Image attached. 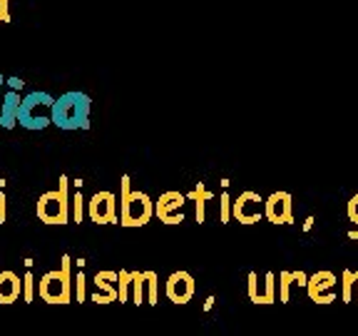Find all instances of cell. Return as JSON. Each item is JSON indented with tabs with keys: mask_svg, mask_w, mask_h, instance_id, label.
<instances>
[{
	"mask_svg": "<svg viewBox=\"0 0 358 336\" xmlns=\"http://www.w3.org/2000/svg\"><path fill=\"white\" fill-rule=\"evenodd\" d=\"M348 239H358V227H356V230L348 232Z\"/></svg>",
	"mask_w": 358,
	"mask_h": 336,
	"instance_id": "34",
	"label": "cell"
},
{
	"mask_svg": "<svg viewBox=\"0 0 358 336\" xmlns=\"http://www.w3.org/2000/svg\"><path fill=\"white\" fill-rule=\"evenodd\" d=\"M212 192L204 187V182H199V185L194 187V190L187 195V200H192V202H196V222H204V204H207V200H212Z\"/></svg>",
	"mask_w": 358,
	"mask_h": 336,
	"instance_id": "15",
	"label": "cell"
},
{
	"mask_svg": "<svg viewBox=\"0 0 358 336\" xmlns=\"http://www.w3.org/2000/svg\"><path fill=\"white\" fill-rule=\"evenodd\" d=\"M22 294V281L15 272L3 269L0 272V304H15Z\"/></svg>",
	"mask_w": 358,
	"mask_h": 336,
	"instance_id": "14",
	"label": "cell"
},
{
	"mask_svg": "<svg viewBox=\"0 0 358 336\" xmlns=\"http://www.w3.org/2000/svg\"><path fill=\"white\" fill-rule=\"evenodd\" d=\"M264 197L254 190L241 192L236 200H231V217L241 224H257L264 217Z\"/></svg>",
	"mask_w": 358,
	"mask_h": 336,
	"instance_id": "6",
	"label": "cell"
},
{
	"mask_svg": "<svg viewBox=\"0 0 358 336\" xmlns=\"http://www.w3.org/2000/svg\"><path fill=\"white\" fill-rule=\"evenodd\" d=\"M28 272L22 276V302L30 304L35 299V276H33V259H28Z\"/></svg>",
	"mask_w": 358,
	"mask_h": 336,
	"instance_id": "21",
	"label": "cell"
},
{
	"mask_svg": "<svg viewBox=\"0 0 358 336\" xmlns=\"http://www.w3.org/2000/svg\"><path fill=\"white\" fill-rule=\"evenodd\" d=\"M117 281H120V272H110V269H105V272H97L95 279H92V294H90V299L95 304H112L117 302L120 297V289H117Z\"/></svg>",
	"mask_w": 358,
	"mask_h": 336,
	"instance_id": "12",
	"label": "cell"
},
{
	"mask_svg": "<svg viewBox=\"0 0 358 336\" xmlns=\"http://www.w3.org/2000/svg\"><path fill=\"white\" fill-rule=\"evenodd\" d=\"M276 302V274L266 272L264 274V286L259 289V297L254 304H274Z\"/></svg>",
	"mask_w": 358,
	"mask_h": 336,
	"instance_id": "16",
	"label": "cell"
},
{
	"mask_svg": "<svg viewBox=\"0 0 358 336\" xmlns=\"http://www.w3.org/2000/svg\"><path fill=\"white\" fill-rule=\"evenodd\" d=\"M294 284H296V281H294V272H279V302L281 304L289 302V291Z\"/></svg>",
	"mask_w": 358,
	"mask_h": 336,
	"instance_id": "22",
	"label": "cell"
},
{
	"mask_svg": "<svg viewBox=\"0 0 358 336\" xmlns=\"http://www.w3.org/2000/svg\"><path fill=\"white\" fill-rule=\"evenodd\" d=\"M52 105H55V97L50 92H45V90L28 92L20 100V110H17L20 127L38 132V130H45L48 125H52Z\"/></svg>",
	"mask_w": 358,
	"mask_h": 336,
	"instance_id": "5",
	"label": "cell"
},
{
	"mask_svg": "<svg viewBox=\"0 0 358 336\" xmlns=\"http://www.w3.org/2000/svg\"><path fill=\"white\" fill-rule=\"evenodd\" d=\"M264 217L271 224H291L294 222V197L289 192H271L264 202Z\"/></svg>",
	"mask_w": 358,
	"mask_h": 336,
	"instance_id": "9",
	"label": "cell"
},
{
	"mask_svg": "<svg viewBox=\"0 0 358 336\" xmlns=\"http://www.w3.org/2000/svg\"><path fill=\"white\" fill-rule=\"evenodd\" d=\"M249 284H246V289H249V299H252V304L257 302V297H259V274L257 272H249Z\"/></svg>",
	"mask_w": 358,
	"mask_h": 336,
	"instance_id": "26",
	"label": "cell"
},
{
	"mask_svg": "<svg viewBox=\"0 0 358 336\" xmlns=\"http://www.w3.org/2000/svg\"><path fill=\"white\" fill-rule=\"evenodd\" d=\"M6 192H3V187H0V224L6 222Z\"/></svg>",
	"mask_w": 358,
	"mask_h": 336,
	"instance_id": "30",
	"label": "cell"
},
{
	"mask_svg": "<svg viewBox=\"0 0 358 336\" xmlns=\"http://www.w3.org/2000/svg\"><path fill=\"white\" fill-rule=\"evenodd\" d=\"M219 219H222L224 224L231 219V197H229V192H227V187H224L222 197H219Z\"/></svg>",
	"mask_w": 358,
	"mask_h": 336,
	"instance_id": "23",
	"label": "cell"
},
{
	"mask_svg": "<svg viewBox=\"0 0 358 336\" xmlns=\"http://www.w3.org/2000/svg\"><path fill=\"white\" fill-rule=\"evenodd\" d=\"M117 289H120V297H117L120 304L132 302V272H127V269H120V284H117Z\"/></svg>",
	"mask_w": 358,
	"mask_h": 336,
	"instance_id": "19",
	"label": "cell"
},
{
	"mask_svg": "<svg viewBox=\"0 0 358 336\" xmlns=\"http://www.w3.org/2000/svg\"><path fill=\"white\" fill-rule=\"evenodd\" d=\"M147 289H145V272H132V304H145Z\"/></svg>",
	"mask_w": 358,
	"mask_h": 336,
	"instance_id": "18",
	"label": "cell"
},
{
	"mask_svg": "<svg viewBox=\"0 0 358 336\" xmlns=\"http://www.w3.org/2000/svg\"><path fill=\"white\" fill-rule=\"evenodd\" d=\"M0 22H10V0H0Z\"/></svg>",
	"mask_w": 358,
	"mask_h": 336,
	"instance_id": "28",
	"label": "cell"
},
{
	"mask_svg": "<svg viewBox=\"0 0 358 336\" xmlns=\"http://www.w3.org/2000/svg\"><path fill=\"white\" fill-rule=\"evenodd\" d=\"M336 286H338V279H336L334 272H316V274L308 276V284H306V291L311 302L316 304H334L336 302Z\"/></svg>",
	"mask_w": 358,
	"mask_h": 336,
	"instance_id": "10",
	"label": "cell"
},
{
	"mask_svg": "<svg viewBox=\"0 0 358 336\" xmlns=\"http://www.w3.org/2000/svg\"><path fill=\"white\" fill-rule=\"evenodd\" d=\"M212 304H214V297H209V299H207V304H204V309L209 312V309H212Z\"/></svg>",
	"mask_w": 358,
	"mask_h": 336,
	"instance_id": "35",
	"label": "cell"
},
{
	"mask_svg": "<svg viewBox=\"0 0 358 336\" xmlns=\"http://www.w3.org/2000/svg\"><path fill=\"white\" fill-rule=\"evenodd\" d=\"M3 85H6V78H3V73H0V105H3Z\"/></svg>",
	"mask_w": 358,
	"mask_h": 336,
	"instance_id": "33",
	"label": "cell"
},
{
	"mask_svg": "<svg viewBox=\"0 0 358 336\" xmlns=\"http://www.w3.org/2000/svg\"><path fill=\"white\" fill-rule=\"evenodd\" d=\"M85 197H83V192L78 190V195L73 197V222H83V217H85Z\"/></svg>",
	"mask_w": 358,
	"mask_h": 336,
	"instance_id": "24",
	"label": "cell"
},
{
	"mask_svg": "<svg viewBox=\"0 0 358 336\" xmlns=\"http://www.w3.org/2000/svg\"><path fill=\"white\" fill-rule=\"evenodd\" d=\"M87 217L95 224H120L117 217V197L112 192H95L87 202Z\"/></svg>",
	"mask_w": 358,
	"mask_h": 336,
	"instance_id": "7",
	"label": "cell"
},
{
	"mask_svg": "<svg viewBox=\"0 0 358 336\" xmlns=\"http://www.w3.org/2000/svg\"><path fill=\"white\" fill-rule=\"evenodd\" d=\"M73 269V257L70 254H62L60 269H52V272H45L40 276V299L48 304H70L75 294V279L70 274Z\"/></svg>",
	"mask_w": 358,
	"mask_h": 336,
	"instance_id": "4",
	"label": "cell"
},
{
	"mask_svg": "<svg viewBox=\"0 0 358 336\" xmlns=\"http://www.w3.org/2000/svg\"><path fill=\"white\" fill-rule=\"evenodd\" d=\"M20 90H8L3 92V105H0V125L13 130L17 125V110H20Z\"/></svg>",
	"mask_w": 358,
	"mask_h": 336,
	"instance_id": "13",
	"label": "cell"
},
{
	"mask_svg": "<svg viewBox=\"0 0 358 336\" xmlns=\"http://www.w3.org/2000/svg\"><path fill=\"white\" fill-rule=\"evenodd\" d=\"M145 289H147V304L157 307L159 304V276H157V272H145Z\"/></svg>",
	"mask_w": 358,
	"mask_h": 336,
	"instance_id": "17",
	"label": "cell"
},
{
	"mask_svg": "<svg viewBox=\"0 0 358 336\" xmlns=\"http://www.w3.org/2000/svg\"><path fill=\"white\" fill-rule=\"evenodd\" d=\"M294 281H296L299 286H303V289H306V284H308L306 272H301V269H296V272H294Z\"/></svg>",
	"mask_w": 358,
	"mask_h": 336,
	"instance_id": "29",
	"label": "cell"
},
{
	"mask_svg": "<svg viewBox=\"0 0 358 336\" xmlns=\"http://www.w3.org/2000/svg\"><path fill=\"white\" fill-rule=\"evenodd\" d=\"M313 222H316V219L313 217H306V222H303V232H308L313 227Z\"/></svg>",
	"mask_w": 358,
	"mask_h": 336,
	"instance_id": "32",
	"label": "cell"
},
{
	"mask_svg": "<svg viewBox=\"0 0 358 336\" xmlns=\"http://www.w3.org/2000/svg\"><path fill=\"white\" fill-rule=\"evenodd\" d=\"M120 224L122 227H145L155 217V200L147 192L132 190L129 174L120 177Z\"/></svg>",
	"mask_w": 358,
	"mask_h": 336,
	"instance_id": "2",
	"label": "cell"
},
{
	"mask_svg": "<svg viewBox=\"0 0 358 336\" xmlns=\"http://www.w3.org/2000/svg\"><path fill=\"white\" fill-rule=\"evenodd\" d=\"M38 219L45 224H67L73 219V197H70V179L60 174V187L50 192H43L38 197Z\"/></svg>",
	"mask_w": 358,
	"mask_h": 336,
	"instance_id": "3",
	"label": "cell"
},
{
	"mask_svg": "<svg viewBox=\"0 0 358 336\" xmlns=\"http://www.w3.org/2000/svg\"><path fill=\"white\" fill-rule=\"evenodd\" d=\"M85 297H87V289H85V272H83V267H78V274H75V299L83 304Z\"/></svg>",
	"mask_w": 358,
	"mask_h": 336,
	"instance_id": "25",
	"label": "cell"
},
{
	"mask_svg": "<svg viewBox=\"0 0 358 336\" xmlns=\"http://www.w3.org/2000/svg\"><path fill=\"white\" fill-rule=\"evenodd\" d=\"M353 291H356V272L353 269H346L341 279V302L351 304L353 302Z\"/></svg>",
	"mask_w": 358,
	"mask_h": 336,
	"instance_id": "20",
	"label": "cell"
},
{
	"mask_svg": "<svg viewBox=\"0 0 358 336\" xmlns=\"http://www.w3.org/2000/svg\"><path fill=\"white\" fill-rule=\"evenodd\" d=\"M346 209H348V219H351V222L358 227V192L351 197V200H348V207Z\"/></svg>",
	"mask_w": 358,
	"mask_h": 336,
	"instance_id": "27",
	"label": "cell"
},
{
	"mask_svg": "<svg viewBox=\"0 0 358 336\" xmlns=\"http://www.w3.org/2000/svg\"><path fill=\"white\" fill-rule=\"evenodd\" d=\"M90 110L92 100L83 90H67L60 97H55L52 105V125L65 132L73 130H87L90 127Z\"/></svg>",
	"mask_w": 358,
	"mask_h": 336,
	"instance_id": "1",
	"label": "cell"
},
{
	"mask_svg": "<svg viewBox=\"0 0 358 336\" xmlns=\"http://www.w3.org/2000/svg\"><path fill=\"white\" fill-rule=\"evenodd\" d=\"M6 85H8L10 90H22V85H25V83H22L20 78H8V80H6Z\"/></svg>",
	"mask_w": 358,
	"mask_h": 336,
	"instance_id": "31",
	"label": "cell"
},
{
	"mask_svg": "<svg viewBox=\"0 0 358 336\" xmlns=\"http://www.w3.org/2000/svg\"><path fill=\"white\" fill-rule=\"evenodd\" d=\"M185 204H187V195H182L177 190H169L164 195H159V200L155 202V214L164 224H182L185 222Z\"/></svg>",
	"mask_w": 358,
	"mask_h": 336,
	"instance_id": "8",
	"label": "cell"
},
{
	"mask_svg": "<svg viewBox=\"0 0 358 336\" xmlns=\"http://www.w3.org/2000/svg\"><path fill=\"white\" fill-rule=\"evenodd\" d=\"M356 302H358V272H356Z\"/></svg>",
	"mask_w": 358,
	"mask_h": 336,
	"instance_id": "36",
	"label": "cell"
},
{
	"mask_svg": "<svg viewBox=\"0 0 358 336\" xmlns=\"http://www.w3.org/2000/svg\"><path fill=\"white\" fill-rule=\"evenodd\" d=\"M196 284H194V276L185 269H179V272H172L167 276V284H164V294L172 304H189L192 297H194Z\"/></svg>",
	"mask_w": 358,
	"mask_h": 336,
	"instance_id": "11",
	"label": "cell"
}]
</instances>
